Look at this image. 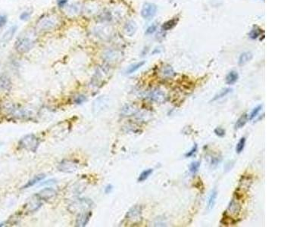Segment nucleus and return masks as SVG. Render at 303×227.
<instances>
[{
	"instance_id": "f257e3e1",
	"label": "nucleus",
	"mask_w": 303,
	"mask_h": 227,
	"mask_svg": "<svg viewBox=\"0 0 303 227\" xmlns=\"http://www.w3.org/2000/svg\"><path fill=\"white\" fill-rule=\"evenodd\" d=\"M39 145V139L34 134L27 135L20 139V142H19V146L20 148H24L27 151H33V152L37 151Z\"/></svg>"
},
{
	"instance_id": "f03ea898",
	"label": "nucleus",
	"mask_w": 303,
	"mask_h": 227,
	"mask_svg": "<svg viewBox=\"0 0 303 227\" xmlns=\"http://www.w3.org/2000/svg\"><path fill=\"white\" fill-rule=\"evenodd\" d=\"M32 41L27 37H20L16 40L15 48L19 53H26L31 49Z\"/></svg>"
},
{
	"instance_id": "7ed1b4c3",
	"label": "nucleus",
	"mask_w": 303,
	"mask_h": 227,
	"mask_svg": "<svg viewBox=\"0 0 303 227\" xmlns=\"http://www.w3.org/2000/svg\"><path fill=\"white\" fill-rule=\"evenodd\" d=\"M157 12V6L153 3L146 2L143 5L141 9V16L146 20H150L156 15Z\"/></svg>"
},
{
	"instance_id": "20e7f679",
	"label": "nucleus",
	"mask_w": 303,
	"mask_h": 227,
	"mask_svg": "<svg viewBox=\"0 0 303 227\" xmlns=\"http://www.w3.org/2000/svg\"><path fill=\"white\" fill-rule=\"evenodd\" d=\"M241 211V205L238 201L233 199L229 204L228 207L225 211V214L228 218L237 217Z\"/></svg>"
},
{
	"instance_id": "39448f33",
	"label": "nucleus",
	"mask_w": 303,
	"mask_h": 227,
	"mask_svg": "<svg viewBox=\"0 0 303 227\" xmlns=\"http://www.w3.org/2000/svg\"><path fill=\"white\" fill-rule=\"evenodd\" d=\"M58 170L60 171L64 172V173H73L77 170V166L76 163L73 162L72 161L64 160L60 163Z\"/></svg>"
},
{
	"instance_id": "423d86ee",
	"label": "nucleus",
	"mask_w": 303,
	"mask_h": 227,
	"mask_svg": "<svg viewBox=\"0 0 303 227\" xmlns=\"http://www.w3.org/2000/svg\"><path fill=\"white\" fill-rule=\"evenodd\" d=\"M141 213H142L141 207H139L138 205H136L127 212L126 218L128 219L129 220L136 222V221L139 220L141 219Z\"/></svg>"
},
{
	"instance_id": "0eeeda50",
	"label": "nucleus",
	"mask_w": 303,
	"mask_h": 227,
	"mask_svg": "<svg viewBox=\"0 0 303 227\" xmlns=\"http://www.w3.org/2000/svg\"><path fill=\"white\" fill-rule=\"evenodd\" d=\"M55 26V21L54 19H52L51 17H46V18L42 19L41 20H39V23L38 24L39 30L44 31L54 29Z\"/></svg>"
},
{
	"instance_id": "6e6552de",
	"label": "nucleus",
	"mask_w": 303,
	"mask_h": 227,
	"mask_svg": "<svg viewBox=\"0 0 303 227\" xmlns=\"http://www.w3.org/2000/svg\"><path fill=\"white\" fill-rule=\"evenodd\" d=\"M56 195V191L55 190L53 189V188H45L41 190L39 193L37 195V196L39 198V199H42V200H49L50 198H54Z\"/></svg>"
},
{
	"instance_id": "1a4fd4ad",
	"label": "nucleus",
	"mask_w": 303,
	"mask_h": 227,
	"mask_svg": "<svg viewBox=\"0 0 303 227\" xmlns=\"http://www.w3.org/2000/svg\"><path fill=\"white\" fill-rule=\"evenodd\" d=\"M149 98L151 100L158 103H163L165 102V95L164 92L159 89H155L151 92L149 95Z\"/></svg>"
},
{
	"instance_id": "9d476101",
	"label": "nucleus",
	"mask_w": 303,
	"mask_h": 227,
	"mask_svg": "<svg viewBox=\"0 0 303 227\" xmlns=\"http://www.w3.org/2000/svg\"><path fill=\"white\" fill-rule=\"evenodd\" d=\"M124 31L126 35L128 36H133L137 31V25L134 20H128L124 24Z\"/></svg>"
},
{
	"instance_id": "9b49d317",
	"label": "nucleus",
	"mask_w": 303,
	"mask_h": 227,
	"mask_svg": "<svg viewBox=\"0 0 303 227\" xmlns=\"http://www.w3.org/2000/svg\"><path fill=\"white\" fill-rule=\"evenodd\" d=\"M90 217H91L90 212H83V213L79 214L76 220L77 226H85L90 220Z\"/></svg>"
},
{
	"instance_id": "f8f14e48",
	"label": "nucleus",
	"mask_w": 303,
	"mask_h": 227,
	"mask_svg": "<svg viewBox=\"0 0 303 227\" xmlns=\"http://www.w3.org/2000/svg\"><path fill=\"white\" fill-rule=\"evenodd\" d=\"M12 88V82L9 77L3 73H0V89L9 91Z\"/></svg>"
},
{
	"instance_id": "ddd939ff",
	"label": "nucleus",
	"mask_w": 303,
	"mask_h": 227,
	"mask_svg": "<svg viewBox=\"0 0 303 227\" xmlns=\"http://www.w3.org/2000/svg\"><path fill=\"white\" fill-rule=\"evenodd\" d=\"M16 31H17V27L16 26H13L11 28H9L5 33L3 34L2 38V42L3 43H8V42H10L12 39L13 36H15V34Z\"/></svg>"
},
{
	"instance_id": "4468645a",
	"label": "nucleus",
	"mask_w": 303,
	"mask_h": 227,
	"mask_svg": "<svg viewBox=\"0 0 303 227\" xmlns=\"http://www.w3.org/2000/svg\"><path fill=\"white\" fill-rule=\"evenodd\" d=\"M252 58H253V55H252V52H245L242 53L240 56H239L238 64L240 66H242V65H246L248 62H249L252 59Z\"/></svg>"
},
{
	"instance_id": "2eb2a0df",
	"label": "nucleus",
	"mask_w": 303,
	"mask_h": 227,
	"mask_svg": "<svg viewBox=\"0 0 303 227\" xmlns=\"http://www.w3.org/2000/svg\"><path fill=\"white\" fill-rule=\"evenodd\" d=\"M238 79H239L238 73L237 71H232L229 72L227 76H226V83L227 85H234V83H237Z\"/></svg>"
},
{
	"instance_id": "dca6fc26",
	"label": "nucleus",
	"mask_w": 303,
	"mask_h": 227,
	"mask_svg": "<svg viewBox=\"0 0 303 227\" xmlns=\"http://www.w3.org/2000/svg\"><path fill=\"white\" fill-rule=\"evenodd\" d=\"M252 180L249 176H242L239 182V189H245L247 191L252 185Z\"/></svg>"
},
{
	"instance_id": "f3484780",
	"label": "nucleus",
	"mask_w": 303,
	"mask_h": 227,
	"mask_svg": "<svg viewBox=\"0 0 303 227\" xmlns=\"http://www.w3.org/2000/svg\"><path fill=\"white\" fill-rule=\"evenodd\" d=\"M217 196H218L217 189H216V188H214V189L212 191V192H211L210 195H209V198H208V208L209 210H212V209H213L214 206H215V202H216Z\"/></svg>"
},
{
	"instance_id": "a211bd4d",
	"label": "nucleus",
	"mask_w": 303,
	"mask_h": 227,
	"mask_svg": "<svg viewBox=\"0 0 303 227\" xmlns=\"http://www.w3.org/2000/svg\"><path fill=\"white\" fill-rule=\"evenodd\" d=\"M45 177H46V176H45L44 174L37 175V176H34L32 180H29V181L27 183V184H26V185L23 187V188H30V187L33 186H34L35 184H37V183H39V182L42 181V180H43Z\"/></svg>"
},
{
	"instance_id": "6ab92c4d",
	"label": "nucleus",
	"mask_w": 303,
	"mask_h": 227,
	"mask_svg": "<svg viewBox=\"0 0 303 227\" xmlns=\"http://www.w3.org/2000/svg\"><path fill=\"white\" fill-rule=\"evenodd\" d=\"M178 22V19H171V20H168L167 22H165L164 24H163L162 27H161V30L164 31H170V30L173 29L175 26L177 25Z\"/></svg>"
},
{
	"instance_id": "aec40b11",
	"label": "nucleus",
	"mask_w": 303,
	"mask_h": 227,
	"mask_svg": "<svg viewBox=\"0 0 303 227\" xmlns=\"http://www.w3.org/2000/svg\"><path fill=\"white\" fill-rule=\"evenodd\" d=\"M248 120H249V117L246 114H244L239 117L238 120H237V123L235 124V129H240L242 127H243L244 126L246 125V124L247 123Z\"/></svg>"
},
{
	"instance_id": "412c9836",
	"label": "nucleus",
	"mask_w": 303,
	"mask_h": 227,
	"mask_svg": "<svg viewBox=\"0 0 303 227\" xmlns=\"http://www.w3.org/2000/svg\"><path fill=\"white\" fill-rule=\"evenodd\" d=\"M145 63H146V61H142L131 65V66L128 68V69L127 70V74H131V73H134V72L137 71V70H139L141 67L143 66V65H145Z\"/></svg>"
},
{
	"instance_id": "4be33fe9",
	"label": "nucleus",
	"mask_w": 303,
	"mask_h": 227,
	"mask_svg": "<svg viewBox=\"0 0 303 227\" xmlns=\"http://www.w3.org/2000/svg\"><path fill=\"white\" fill-rule=\"evenodd\" d=\"M232 91V89H230V88H226V89H223L222 90H220V92H219L217 94V95H215V97L213 98V99H212V101H216L218 100V99H220V98H223V97L226 96V95H227V94H229L230 92Z\"/></svg>"
},
{
	"instance_id": "5701e85b",
	"label": "nucleus",
	"mask_w": 303,
	"mask_h": 227,
	"mask_svg": "<svg viewBox=\"0 0 303 227\" xmlns=\"http://www.w3.org/2000/svg\"><path fill=\"white\" fill-rule=\"evenodd\" d=\"M153 172V169H147L145 170L139 175V178H138V182H143L146 180H147L149 178V176H150Z\"/></svg>"
},
{
	"instance_id": "b1692460",
	"label": "nucleus",
	"mask_w": 303,
	"mask_h": 227,
	"mask_svg": "<svg viewBox=\"0 0 303 227\" xmlns=\"http://www.w3.org/2000/svg\"><path fill=\"white\" fill-rule=\"evenodd\" d=\"M246 139L245 137H242L239 139V141L237 144V146H236V152L237 154H240L243 151L245 146H246Z\"/></svg>"
},
{
	"instance_id": "393cba45",
	"label": "nucleus",
	"mask_w": 303,
	"mask_h": 227,
	"mask_svg": "<svg viewBox=\"0 0 303 227\" xmlns=\"http://www.w3.org/2000/svg\"><path fill=\"white\" fill-rule=\"evenodd\" d=\"M137 111V109L134 108V105H126L125 107L122 110L123 114L126 116H130L131 114H134Z\"/></svg>"
},
{
	"instance_id": "a878e982",
	"label": "nucleus",
	"mask_w": 303,
	"mask_h": 227,
	"mask_svg": "<svg viewBox=\"0 0 303 227\" xmlns=\"http://www.w3.org/2000/svg\"><path fill=\"white\" fill-rule=\"evenodd\" d=\"M261 32V29H259L258 27H255V28H253V29L251 31L250 33H249V36H250L251 39H257V38L260 36Z\"/></svg>"
},
{
	"instance_id": "bb28decb",
	"label": "nucleus",
	"mask_w": 303,
	"mask_h": 227,
	"mask_svg": "<svg viewBox=\"0 0 303 227\" xmlns=\"http://www.w3.org/2000/svg\"><path fill=\"white\" fill-rule=\"evenodd\" d=\"M261 108H262V105H258L257 107L255 108L252 111V112H251L250 115H249V119H250V120H252V119H254L256 117H257L258 114H259V112L261 111Z\"/></svg>"
},
{
	"instance_id": "cd10ccee",
	"label": "nucleus",
	"mask_w": 303,
	"mask_h": 227,
	"mask_svg": "<svg viewBox=\"0 0 303 227\" xmlns=\"http://www.w3.org/2000/svg\"><path fill=\"white\" fill-rule=\"evenodd\" d=\"M200 167V162L199 161H195V162H193L190 164V171L192 173H196L197 171H198L199 168Z\"/></svg>"
},
{
	"instance_id": "c85d7f7f",
	"label": "nucleus",
	"mask_w": 303,
	"mask_h": 227,
	"mask_svg": "<svg viewBox=\"0 0 303 227\" xmlns=\"http://www.w3.org/2000/svg\"><path fill=\"white\" fill-rule=\"evenodd\" d=\"M215 133L219 137H223V136H225V130H223V128H220V127H217L216 129L214 130Z\"/></svg>"
},
{
	"instance_id": "c756f323",
	"label": "nucleus",
	"mask_w": 303,
	"mask_h": 227,
	"mask_svg": "<svg viewBox=\"0 0 303 227\" xmlns=\"http://www.w3.org/2000/svg\"><path fill=\"white\" fill-rule=\"evenodd\" d=\"M197 148H198V146H197V145L196 144L194 145V146L192 148L191 150L185 154V157H186V158H190V157H192V156H193L195 153L196 152Z\"/></svg>"
},
{
	"instance_id": "7c9ffc66",
	"label": "nucleus",
	"mask_w": 303,
	"mask_h": 227,
	"mask_svg": "<svg viewBox=\"0 0 303 227\" xmlns=\"http://www.w3.org/2000/svg\"><path fill=\"white\" fill-rule=\"evenodd\" d=\"M31 15V12H24L20 15V19L22 20H26L30 18Z\"/></svg>"
},
{
	"instance_id": "2f4dec72",
	"label": "nucleus",
	"mask_w": 303,
	"mask_h": 227,
	"mask_svg": "<svg viewBox=\"0 0 303 227\" xmlns=\"http://www.w3.org/2000/svg\"><path fill=\"white\" fill-rule=\"evenodd\" d=\"M156 28H157L156 25H154V24H153V25H151L150 27H149L147 28V30H146V34L153 33L156 31Z\"/></svg>"
},
{
	"instance_id": "473e14b6",
	"label": "nucleus",
	"mask_w": 303,
	"mask_h": 227,
	"mask_svg": "<svg viewBox=\"0 0 303 227\" xmlns=\"http://www.w3.org/2000/svg\"><path fill=\"white\" fill-rule=\"evenodd\" d=\"M7 23V17L5 15H0V27H3Z\"/></svg>"
},
{
	"instance_id": "72a5a7b5",
	"label": "nucleus",
	"mask_w": 303,
	"mask_h": 227,
	"mask_svg": "<svg viewBox=\"0 0 303 227\" xmlns=\"http://www.w3.org/2000/svg\"><path fill=\"white\" fill-rule=\"evenodd\" d=\"M67 2H68V0H58V5L60 8H63L64 5H66Z\"/></svg>"
},
{
	"instance_id": "f704fd0d",
	"label": "nucleus",
	"mask_w": 303,
	"mask_h": 227,
	"mask_svg": "<svg viewBox=\"0 0 303 227\" xmlns=\"http://www.w3.org/2000/svg\"><path fill=\"white\" fill-rule=\"evenodd\" d=\"M112 190V186L111 185H109L108 186L106 187V188H105V193H109V192H111Z\"/></svg>"
}]
</instances>
